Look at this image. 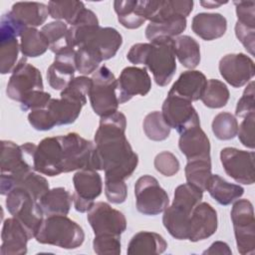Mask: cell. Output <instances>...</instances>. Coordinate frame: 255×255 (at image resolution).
<instances>
[{"label":"cell","mask_w":255,"mask_h":255,"mask_svg":"<svg viewBox=\"0 0 255 255\" xmlns=\"http://www.w3.org/2000/svg\"><path fill=\"white\" fill-rule=\"evenodd\" d=\"M127 119L121 112L102 117L95 133L92 168L105 171V180H126L135 170L138 156L126 136Z\"/></svg>","instance_id":"obj_1"},{"label":"cell","mask_w":255,"mask_h":255,"mask_svg":"<svg viewBox=\"0 0 255 255\" xmlns=\"http://www.w3.org/2000/svg\"><path fill=\"white\" fill-rule=\"evenodd\" d=\"M68 40L76 50V68L83 76L99 69L103 61L116 56L123 44L120 32L112 27H101L97 15L85 8L69 28Z\"/></svg>","instance_id":"obj_2"},{"label":"cell","mask_w":255,"mask_h":255,"mask_svg":"<svg viewBox=\"0 0 255 255\" xmlns=\"http://www.w3.org/2000/svg\"><path fill=\"white\" fill-rule=\"evenodd\" d=\"M127 59L131 64L146 66L159 87L167 86L176 71L173 39L136 43L130 47Z\"/></svg>","instance_id":"obj_3"},{"label":"cell","mask_w":255,"mask_h":255,"mask_svg":"<svg viewBox=\"0 0 255 255\" xmlns=\"http://www.w3.org/2000/svg\"><path fill=\"white\" fill-rule=\"evenodd\" d=\"M35 239L41 244L76 249L84 243L85 232L67 215H50L44 218Z\"/></svg>","instance_id":"obj_4"},{"label":"cell","mask_w":255,"mask_h":255,"mask_svg":"<svg viewBox=\"0 0 255 255\" xmlns=\"http://www.w3.org/2000/svg\"><path fill=\"white\" fill-rule=\"evenodd\" d=\"M89 93L90 103L99 117L110 116L118 112L120 105L118 95V79L107 66H101L92 76Z\"/></svg>","instance_id":"obj_5"},{"label":"cell","mask_w":255,"mask_h":255,"mask_svg":"<svg viewBox=\"0 0 255 255\" xmlns=\"http://www.w3.org/2000/svg\"><path fill=\"white\" fill-rule=\"evenodd\" d=\"M6 207L27 230L30 239L35 238L43 220L44 212L39 201L24 188H14L6 195Z\"/></svg>","instance_id":"obj_6"},{"label":"cell","mask_w":255,"mask_h":255,"mask_svg":"<svg viewBox=\"0 0 255 255\" xmlns=\"http://www.w3.org/2000/svg\"><path fill=\"white\" fill-rule=\"evenodd\" d=\"M231 220L234 228L237 250L242 255L255 253L254 209L248 199H238L231 208Z\"/></svg>","instance_id":"obj_7"},{"label":"cell","mask_w":255,"mask_h":255,"mask_svg":"<svg viewBox=\"0 0 255 255\" xmlns=\"http://www.w3.org/2000/svg\"><path fill=\"white\" fill-rule=\"evenodd\" d=\"M26 28L11 14L2 15L0 22V73H12L17 65L20 45L17 40Z\"/></svg>","instance_id":"obj_8"},{"label":"cell","mask_w":255,"mask_h":255,"mask_svg":"<svg viewBox=\"0 0 255 255\" xmlns=\"http://www.w3.org/2000/svg\"><path fill=\"white\" fill-rule=\"evenodd\" d=\"M136 209L144 215H157L169 204L167 192L151 175L140 176L134 184Z\"/></svg>","instance_id":"obj_9"},{"label":"cell","mask_w":255,"mask_h":255,"mask_svg":"<svg viewBox=\"0 0 255 255\" xmlns=\"http://www.w3.org/2000/svg\"><path fill=\"white\" fill-rule=\"evenodd\" d=\"M62 144L63 173L92 168L95 143L76 132L60 135Z\"/></svg>","instance_id":"obj_10"},{"label":"cell","mask_w":255,"mask_h":255,"mask_svg":"<svg viewBox=\"0 0 255 255\" xmlns=\"http://www.w3.org/2000/svg\"><path fill=\"white\" fill-rule=\"evenodd\" d=\"M38 90H44L42 74L23 57L17 63L7 83L6 95L9 99L21 103L29 94Z\"/></svg>","instance_id":"obj_11"},{"label":"cell","mask_w":255,"mask_h":255,"mask_svg":"<svg viewBox=\"0 0 255 255\" xmlns=\"http://www.w3.org/2000/svg\"><path fill=\"white\" fill-rule=\"evenodd\" d=\"M75 191L73 193L74 207L78 212H88L103 190V180L96 169L83 168L73 176Z\"/></svg>","instance_id":"obj_12"},{"label":"cell","mask_w":255,"mask_h":255,"mask_svg":"<svg viewBox=\"0 0 255 255\" xmlns=\"http://www.w3.org/2000/svg\"><path fill=\"white\" fill-rule=\"evenodd\" d=\"M161 114L167 125L178 133L200 126L199 116L192 103L170 93L162 104Z\"/></svg>","instance_id":"obj_13"},{"label":"cell","mask_w":255,"mask_h":255,"mask_svg":"<svg viewBox=\"0 0 255 255\" xmlns=\"http://www.w3.org/2000/svg\"><path fill=\"white\" fill-rule=\"evenodd\" d=\"M88 221L95 235L121 236L127 229V219L123 212L107 202H96L88 211Z\"/></svg>","instance_id":"obj_14"},{"label":"cell","mask_w":255,"mask_h":255,"mask_svg":"<svg viewBox=\"0 0 255 255\" xmlns=\"http://www.w3.org/2000/svg\"><path fill=\"white\" fill-rule=\"evenodd\" d=\"M254 151L235 147H224L220 151V161L226 174L242 184L254 183Z\"/></svg>","instance_id":"obj_15"},{"label":"cell","mask_w":255,"mask_h":255,"mask_svg":"<svg viewBox=\"0 0 255 255\" xmlns=\"http://www.w3.org/2000/svg\"><path fill=\"white\" fill-rule=\"evenodd\" d=\"M33 166L35 171L48 176H57L63 173L60 135L45 137L37 144L34 152Z\"/></svg>","instance_id":"obj_16"},{"label":"cell","mask_w":255,"mask_h":255,"mask_svg":"<svg viewBox=\"0 0 255 255\" xmlns=\"http://www.w3.org/2000/svg\"><path fill=\"white\" fill-rule=\"evenodd\" d=\"M218 68L221 77L234 88L246 85L255 73L254 61L243 53L223 56L219 61Z\"/></svg>","instance_id":"obj_17"},{"label":"cell","mask_w":255,"mask_h":255,"mask_svg":"<svg viewBox=\"0 0 255 255\" xmlns=\"http://www.w3.org/2000/svg\"><path fill=\"white\" fill-rule=\"evenodd\" d=\"M151 89V79L146 68L126 67L118 79V95L120 104L128 102L134 96H145Z\"/></svg>","instance_id":"obj_18"},{"label":"cell","mask_w":255,"mask_h":255,"mask_svg":"<svg viewBox=\"0 0 255 255\" xmlns=\"http://www.w3.org/2000/svg\"><path fill=\"white\" fill-rule=\"evenodd\" d=\"M76 50L65 49L55 54L53 64L47 70V80L50 87L57 91H63L75 78Z\"/></svg>","instance_id":"obj_19"},{"label":"cell","mask_w":255,"mask_h":255,"mask_svg":"<svg viewBox=\"0 0 255 255\" xmlns=\"http://www.w3.org/2000/svg\"><path fill=\"white\" fill-rule=\"evenodd\" d=\"M218 226L217 212L207 202H199L190 215L188 240L197 242L212 236Z\"/></svg>","instance_id":"obj_20"},{"label":"cell","mask_w":255,"mask_h":255,"mask_svg":"<svg viewBox=\"0 0 255 255\" xmlns=\"http://www.w3.org/2000/svg\"><path fill=\"white\" fill-rule=\"evenodd\" d=\"M24 188L35 199H39L50 189L48 180L35 170H30L14 176H1L0 193L7 195L14 188Z\"/></svg>","instance_id":"obj_21"},{"label":"cell","mask_w":255,"mask_h":255,"mask_svg":"<svg viewBox=\"0 0 255 255\" xmlns=\"http://www.w3.org/2000/svg\"><path fill=\"white\" fill-rule=\"evenodd\" d=\"M2 255H23L27 253V243L30 240L25 227L15 217L7 218L3 222L1 232Z\"/></svg>","instance_id":"obj_22"},{"label":"cell","mask_w":255,"mask_h":255,"mask_svg":"<svg viewBox=\"0 0 255 255\" xmlns=\"http://www.w3.org/2000/svg\"><path fill=\"white\" fill-rule=\"evenodd\" d=\"M178 147L187 160L210 157V142L200 126L190 128L179 133Z\"/></svg>","instance_id":"obj_23"},{"label":"cell","mask_w":255,"mask_h":255,"mask_svg":"<svg viewBox=\"0 0 255 255\" xmlns=\"http://www.w3.org/2000/svg\"><path fill=\"white\" fill-rule=\"evenodd\" d=\"M206 83L207 79L202 72L196 70L185 71L180 74L168 93L192 103L201 99Z\"/></svg>","instance_id":"obj_24"},{"label":"cell","mask_w":255,"mask_h":255,"mask_svg":"<svg viewBox=\"0 0 255 255\" xmlns=\"http://www.w3.org/2000/svg\"><path fill=\"white\" fill-rule=\"evenodd\" d=\"M192 31L205 41L222 37L227 30V20L220 13H198L192 18Z\"/></svg>","instance_id":"obj_25"},{"label":"cell","mask_w":255,"mask_h":255,"mask_svg":"<svg viewBox=\"0 0 255 255\" xmlns=\"http://www.w3.org/2000/svg\"><path fill=\"white\" fill-rule=\"evenodd\" d=\"M114 9L125 28L137 29L146 20V0H116Z\"/></svg>","instance_id":"obj_26"},{"label":"cell","mask_w":255,"mask_h":255,"mask_svg":"<svg viewBox=\"0 0 255 255\" xmlns=\"http://www.w3.org/2000/svg\"><path fill=\"white\" fill-rule=\"evenodd\" d=\"M186 18L181 16L156 18L146 26L145 37L150 42L157 39H174L186 29Z\"/></svg>","instance_id":"obj_27"},{"label":"cell","mask_w":255,"mask_h":255,"mask_svg":"<svg viewBox=\"0 0 255 255\" xmlns=\"http://www.w3.org/2000/svg\"><path fill=\"white\" fill-rule=\"evenodd\" d=\"M191 212L192 210L173 203L165 208L162 223L172 237L178 240L188 239Z\"/></svg>","instance_id":"obj_28"},{"label":"cell","mask_w":255,"mask_h":255,"mask_svg":"<svg viewBox=\"0 0 255 255\" xmlns=\"http://www.w3.org/2000/svg\"><path fill=\"white\" fill-rule=\"evenodd\" d=\"M10 12L25 28L41 26L50 16L48 5L40 2H16Z\"/></svg>","instance_id":"obj_29"},{"label":"cell","mask_w":255,"mask_h":255,"mask_svg":"<svg viewBox=\"0 0 255 255\" xmlns=\"http://www.w3.org/2000/svg\"><path fill=\"white\" fill-rule=\"evenodd\" d=\"M167 248L164 238L155 232L139 231L135 233L128 245L127 252L129 255L135 254H161Z\"/></svg>","instance_id":"obj_30"},{"label":"cell","mask_w":255,"mask_h":255,"mask_svg":"<svg viewBox=\"0 0 255 255\" xmlns=\"http://www.w3.org/2000/svg\"><path fill=\"white\" fill-rule=\"evenodd\" d=\"M72 202L73 194L64 187L49 189L39 199V204L45 216L67 215L71 209Z\"/></svg>","instance_id":"obj_31"},{"label":"cell","mask_w":255,"mask_h":255,"mask_svg":"<svg viewBox=\"0 0 255 255\" xmlns=\"http://www.w3.org/2000/svg\"><path fill=\"white\" fill-rule=\"evenodd\" d=\"M206 190L211 197L221 205L231 204L244 193L242 186L228 182L218 174H212Z\"/></svg>","instance_id":"obj_32"},{"label":"cell","mask_w":255,"mask_h":255,"mask_svg":"<svg viewBox=\"0 0 255 255\" xmlns=\"http://www.w3.org/2000/svg\"><path fill=\"white\" fill-rule=\"evenodd\" d=\"M173 48L175 57L183 67L192 70L200 63V46L192 37L181 35L174 38Z\"/></svg>","instance_id":"obj_33"},{"label":"cell","mask_w":255,"mask_h":255,"mask_svg":"<svg viewBox=\"0 0 255 255\" xmlns=\"http://www.w3.org/2000/svg\"><path fill=\"white\" fill-rule=\"evenodd\" d=\"M50 48L49 41L42 31L28 27L20 36V51L25 58H36Z\"/></svg>","instance_id":"obj_34"},{"label":"cell","mask_w":255,"mask_h":255,"mask_svg":"<svg viewBox=\"0 0 255 255\" xmlns=\"http://www.w3.org/2000/svg\"><path fill=\"white\" fill-rule=\"evenodd\" d=\"M187 183L206 191L211 173V158H197L187 160L184 168Z\"/></svg>","instance_id":"obj_35"},{"label":"cell","mask_w":255,"mask_h":255,"mask_svg":"<svg viewBox=\"0 0 255 255\" xmlns=\"http://www.w3.org/2000/svg\"><path fill=\"white\" fill-rule=\"evenodd\" d=\"M85 8V4L81 1H50L48 3L49 15L58 21L65 20L71 26Z\"/></svg>","instance_id":"obj_36"},{"label":"cell","mask_w":255,"mask_h":255,"mask_svg":"<svg viewBox=\"0 0 255 255\" xmlns=\"http://www.w3.org/2000/svg\"><path fill=\"white\" fill-rule=\"evenodd\" d=\"M230 94L227 86L216 79H210L201 96V101L205 107L210 109H220L228 103Z\"/></svg>","instance_id":"obj_37"},{"label":"cell","mask_w":255,"mask_h":255,"mask_svg":"<svg viewBox=\"0 0 255 255\" xmlns=\"http://www.w3.org/2000/svg\"><path fill=\"white\" fill-rule=\"evenodd\" d=\"M49 41L50 50L57 54L65 49L71 48L68 40V25L63 21H53L44 25L41 29ZM73 49V48H72Z\"/></svg>","instance_id":"obj_38"},{"label":"cell","mask_w":255,"mask_h":255,"mask_svg":"<svg viewBox=\"0 0 255 255\" xmlns=\"http://www.w3.org/2000/svg\"><path fill=\"white\" fill-rule=\"evenodd\" d=\"M142 128L145 135L154 141L166 139L170 134L171 128L165 122L161 112L154 111L147 114L142 123Z\"/></svg>","instance_id":"obj_39"},{"label":"cell","mask_w":255,"mask_h":255,"mask_svg":"<svg viewBox=\"0 0 255 255\" xmlns=\"http://www.w3.org/2000/svg\"><path fill=\"white\" fill-rule=\"evenodd\" d=\"M211 127L214 135L220 140H229L237 135L238 122L236 118L228 112L217 114L212 121Z\"/></svg>","instance_id":"obj_40"},{"label":"cell","mask_w":255,"mask_h":255,"mask_svg":"<svg viewBox=\"0 0 255 255\" xmlns=\"http://www.w3.org/2000/svg\"><path fill=\"white\" fill-rule=\"evenodd\" d=\"M203 197V191L196 188L195 186L189 183H183L178 185L174 190L173 204L185 207L189 210H193V208L201 202Z\"/></svg>","instance_id":"obj_41"},{"label":"cell","mask_w":255,"mask_h":255,"mask_svg":"<svg viewBox=\"0 0 255 255\" xmlns=\"http://www.w3.org/2000/svg\"><path fill=\"white\" fill-rule=\"evenodd\" d=\"M121 236L116 235H95L93 249L96 254H121Z\"/></svg>","instance_id":"obj_42"},{"label":"cell","mask_w":255,"mask_h":255,"mask_svg":"<svg viewBox=\"0 0 255 255\" xmlns=\"http://www.w3.org/2000/svg\"><path fill=\"white\" fill-rule=\"evenodd\" d=\"M153 163L155 169L164 176L175 175L180 168V163L177 157L167 150L157 153Z\"/></svg>","instance_id":"obj_43"},{"label":"cell","mask_w":255,"mask_h":255,"mask_svg":"<svg viewBox=\"0 0 255 255\" xmlns=\"http://www.w3.org/2000/svg\"><path fill=\"white\" fill-rule=\"evenodd\" d=\"M251 113H255V91L253 81H251L245 88L242 97L237 102L235 110L236 117L240 118H244Z\"/></svg>","instance_id":"obj_44"},{"label":"cell","mask_w":255,"mask_h":255,"mask_svg":"<svg viewBox=\"0 0 255 255\" xmlns=\"http://www.w3.org/2000/svg\"><path fill=\"white\" fill-rule=\"evenodd\" d=\"M51 100H52V97L49 93L45 92L44 90H38L29 94L20 103V105H21V109L24 112H27V111L32 112L40 109H45Z\"/></svg>","instance_id":"obj_45"},{"label":"cell","mask_w":255,"mask_h":255,"mask_svg":"<svg viewBox=\"0 0 255 255\" xmlns=\"http://www.w3.org/2000/svg\"><path fill=\"white\" fill-rule=\"evenodd\" d=\"M254 127H255V113H251L244 117V120L238 126V131L237 135L241 143L248 147V148H254L255 142H254Z\"/></svg>","instance_id":"obj_46"},{"label":"cell","mask_w":255,"mask_h":255,"mask_svg":"<svg viewBox=\"0 0 255 255\" xmlns=\"http://www.w3.org/2000/svg\"><path fill=\"white\" fill-rule=\"evenodd\" d=\"M105 194L112 203L125 202L128 196V186L125 180H105Z\"/></svg>","instance_id":"obj_47"},{"label":"cell","mask_w":255,"mask_h":255,"mask_svg":"<svg viewBox=\"0 0 255 255\" xmlns=\"http://www.w3.org/2000/svg\"><path fill=\"white\" fill-rule=\"evenodd\" d=\"M28 121L32 128L37 130H50L56 127L46 108L30 112L28 115Z\"/></svg>","instance_id":"obj_48"},{"label":"cell","mask_w":255,"mask_h":255,"mask_svg":"<svg viewBox=\"0 0 255 255\" xmlns=\"http://www.w3.org/2000/svg\"><path fill=\"white\" fill-rule=\"evenodd\" d=\"M235 35L237 39L242 43L245 49L251 54L254 55L255 49V27L236 22L235 24Z\"/></svg>","instance_id":"obj_49"},{"label":"cell","mask_w":255,"mask_h":255,"mask_svg":"<svg viewBox=\"0 0 255 255\" xmlns=\"http://www.w3.org/2000/svg\"><path fill=\"white\" fill-rule=\"evenodd\" d=\"M237 21L255 27V2L254 1H235Z\"/></svg>","instance_id":"obj_50"},{"label":"cell","mask_w":255,"mask_h":255,"mask_svg":"<svg viewBox=\"0 0 255 255\" xmlns=\"http://www.w3.org/2000/svg\"><path fill=\"white\" fill-rule=\"evenodd\" d=\"M232 253L228 244L223 241H215L213 242L208 249L203 251V254H226L230 255Z\"/></svg>","instance_id":"obj_51"},{"label":"cell","mask_w":255,"mask_h":255,"mask_svg":"<svg viewBox=\"0 0 255 255\" xmlns=\"http://www.w3.org/2000/svg\"><path fill=\"white\" fill-rule=\"evenodd\" d=\"M227 2H216V1H200V4L207 8V9H213V8H217L223 4H226Z\"/></svg>","instance_id":"obj_52"}]
</instances>
